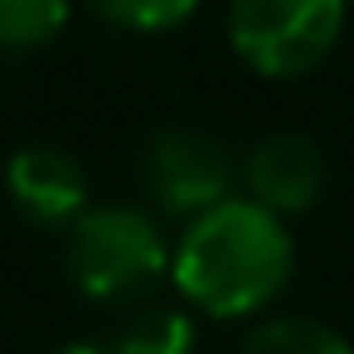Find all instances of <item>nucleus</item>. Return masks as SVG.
I'll return each instance as SVG.
<instances>
[{"label":"nucleus","instance_id":"nucleus-1","mask_svg":"<svg viewBox=\"0 0 354 354\" xmlns=\"http://www.w3.org/2000/svg\"><path fill=\"white\" fill-rule=\"evenodd\" d=\"M291 267L296 243L286 223L248 194H233L228 204L189 218L170 252V281L180 296L218 320L262 310L272 296H281Z\"/></svg>","mask_w":354,"mask_h":354},{"label":"nucleus","instance_id":"nucleus-2","mask_svg":"<svg viewBox=\"0 0 354 354\" xmlns=\"http://www.w3.org/2000/svg\"><path fill=\"white\" fill-rule=\"evenodd\" d=\"M170 252L141 204H97L68 228V277L88 301H141L170 277Z\"/></svg>","mask_w":354,"mask_h":354},{"label":"nucleus","instance_id":"nucleus-3","mask_svg":"<svg viewBox=\"0 0 354 354\" xmlns=\"http://www.w3.org/2000/svg\"><path fill=\"white\" fill-rule=\"evenodd\" d=\"M349 0H228V44L262 78H301L339 44Z\"/></svg>","mask_w":354,"mask_h":354},{"label":"nucleus","instance_id":"nucleus-4","mask_svg":"<svg viewBox=\"0 0 354 354\" xmlns=\"http://www.w3.org/2000/svg\"><path fill=\"white\" fill-rule=\"evenodd\" d=\"M141 170H146L151 199L175 218H199V214L228 204L233 180H238L228 146L194 127H170V131L151 136Z\"/></svg>","mask_w":354,"mask_h":354},{"label":"nucleus","instance_id":"nucleus-5","mask_svg":"<svg viewBox=\"0 0 354 354\" xmlns=\"http://www.w3.org/2000/svg\"><path fill=\"white\" fill-rule=\"evenodd\" d=\"M6 194L39 228H73L88 214V175L59 146H20L6 160Z\"/></svg>","mask_w":354,"mask_h":354},{"label":"nucleus","instance_id":"nucleus-6","mask_svg":"<svg viewBox=\"0 0 354 354\" xmlns=\"http://www.w3.org/2000/svg\"><path fill=\"white\" fill-rule=\"evenodd\" d=\"M243 180H248V199L281 218V214H301L320 199L325 160H320L310 136L281 131V136H267V141L252 146V156L243 165Z\"/></svg>","mask_w":354,"mask_h":354},{"label":"nucleus","instance_id":"nucleus-7","mask_svg":"<svg viewBox=\"0 0 354 354\" xmlns=\"http://www.w3.org/2000/svg\"><path fill=\"white\" fill-rule=\"evenodd\" d=\"M238 354H354V344L320 325V320H306V315H277V320H262Z\"/></svg>","mask_w":354,"mask_h":354},{"label":"nucleus","instance_id":"nucleus-8","mask_svg":"<svg viewBox=\"0 0 354 354\" xmlns=\"http://www.w3.org/2000/svg\"><path fill=\"white\" fill-rule=\"evenodd\" d=\"M112 344L122 354H189L194 349V320L175 306H146L112 335Z\"/></svg>","mask_w":354,"mask_h":354},{"label":"nucleus","instance_id":"nucleus-9","mask_svg":"<svg viewBox=\"0 0 354 354\" xmlns=\"http://www.w3.org/2000/svg\"><path fill=\"white\" fill-rule=\"evenodd\" d=\"M73 0H0V49H39L68 25Z\"/></svg>","mask_w":354,"mask_h":354},{"label":"nucleus","instance_id":"nucleus-10","mask_svg":"<svg viewBox=\"0 0 354 354\" xmlns=\"http://www.w3.org/2000/svg\"><path fill=\"white\" fill-rule=\"evenodd\" d=\"M88 6L122 30L160 35V30H175L180 20H189L199 0H88Z\"/></svg>","mask_w":354,"mask_h":354},{"label":"nucleus","instance_id":"nucleus-11","mask_svg":"<svg viewBox=\"0 0 354 354\" xmlns=\"http://www.w3.org/2000/svg\"><path fill=\"white\" fill-rule=\"evenodd\" d=\"M59 354H122L112 339H102V344H68V349H59Z\"/></svg>","mask_w":354,"mask_h":354}]
</instances>
